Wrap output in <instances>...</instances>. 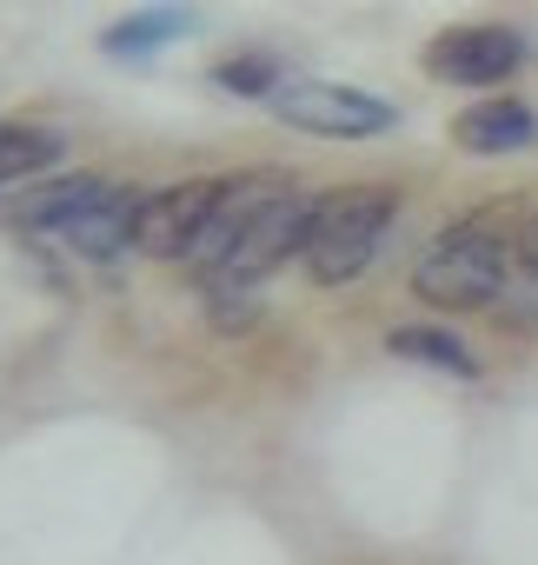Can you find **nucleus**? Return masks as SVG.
<instances>
[{"mask_svg": "<svg viewBox=\"0 0 538 565\" xmlns=\"http://www.w3.org/2000/svg\"><path fill=\"white\" fill-rule=\"evenodd\" d=\"M114 200V186L107 180H94V173H80V180H61V186H47L34 206H28V226H47V233H67V226H80L94 206H107Z\"/></svg>", "mask_w": 538, "mask_h": 565, "instance_id": "nucleus-13", "label": "nucleus"}, {"mask_svg": "<svg viewBox=\"0 0 538 565\" xmlns=\"http://www.w3.org/2000/svg\"><path fill=\"white\" fill-rule=\"evenodd\" d=\"M386 353H399V360H412V366H432V373H445V380H478L472 347L452 340L445 327H392V333H386Z\"/></svg>", "mask_w": 538, "mask_h": 565, "instance_id": "nucleus-11", "label": "nucleus"}, {"mask_svg": "<svg viewBox=\"0 0 538 565\" xmlns=\"http://www.w3.org/2000/svg\"><path fill=\"white\" fill-rule=\"evenodd\" d=\"M412 294L439 313H478L505 294V239L492 226H445L419 266H412Z\"/></svg>", "mask_w": 538, "mask_h": 565, "instance_id": "nucleus-2", "label": "nucleus"}, {"mask_svg": "<svg viewBox=\"0 0 538 565\" xmlns=\"http://www.w3.org/2000/svg\"><path fill=\"white\" fill-rule=\"evenodd\" d=\"M186 28H193V14H180V8H147V14L114 21V28L100 34V54H107V61H147V54L173 47Z\"/></svg>", "mask_w": 538, "mask_h": 565, "instance_id": "nucleus-9", "label": "nucleus"}, {"mask_svg": "<svg viewBox=\"0 0 538 565\" xmlns=\"http://www.w3.org/2000/svg\"><path fill=\"white\" fill-rule=\"evenodd\" d=\"M452 147L459 153H478V160H498V153H525L538 147V114L512 94H492V100H472L459 120H452Z\"/></svg>", "mask_w": 538, "mask_h": 565, "instance_id": "nucleus-7", "label": "nucleus"}, {"mask_svg": "<svg viewBox=\"0 0 538 565\" xmlns=\"http://www.w3.org/2000/svg\"><path fill=\"white\" fill-rule=\"evenodd\" d=\"M392 220H399V193L392 186L320 193V213H313V233H306V253H300V266L313 273V287H353V279L379 259Z\"/></svg>", "mask_w": 538, "mask_h": 565, "instance_id": "nucleus-1", "label": "nucleus"}, {"mask_svg": "<svg viewBox=\"0 0 538 565\" xmlns=\"http://www.w3.org/2000/svg\"><path fill=\"white\" fill-rule=\"evenodd\" d=\"M226 200V180H180L160 193H140V220H133V246L147 259H193L213 213Z\"/></svg>", "mask_w": 538, "mask_h": 565, "instance_id": "nucleus-5", "label": "nucleus"}, {"mask_svg": "<svg viewBox=\"0 0 538 565\" xmlns=\"http://www.w3.org/2000/svg\"><path fill=\"white\" fill-rule=\"evenodd\" d=\"M133 220H140V193H120V186H114V200L94 206V213H87L80 226H67L61 239H67L80 259H114V253L133 246Z\"/></svg>", "mask_w": 538, "mask_h": 565, "instance_id": "nucleus-10", "label": "nucleus"}, {"mask_svg": "<svg viewBox=\"0 0 538 565\" xmlns=\"http://www.w3.org/2000/svg\"><path fill=\"white\" fill-rule=\"evenodd\" d=\"M273 114L300 134H320V140H373V134L399 127L392 100H379L366 87H340V81H287L273 94Z\"/></svg>", "mask_w": 538, "mask_h": 565, "instance_id": "nucleus-4", "label": "nucleus"}, {"mask_svg": "<svg viewBox=\"0 0 538 565\" xmlns=\"http://www.w3.org/2000/svg\"><path fill=\"white\" fill-rule=\"evenodd\" d=\"M287 193V180L280 173H239V180H226V200H219V213H213V226H206V239H200V253H193V266L213 279L219 266H226V253L239 246V233L266 213Z\"/></svg>", "mask_w": 538, "mask_h": 565, "instance_id": "nucleus-8", "label": "nucleus"}, {"mask_svg": "<svg viewBox=\"0 0 538 565\" xmlns=\"http://www.w3.org/2000/svg\"><path fill=\"white\" fill-rule=\"evenodd\" d=\"M313 213H320V193H300V186H287L273 206H266L246 233H239V246L226 253V266L206 279V287H259V279H273L287 259H300L306 253V233H313Z\"/></svg>", "mask_w": 538, "mask_h": 565, "instance_id": "nucleus-3", "label": "nucleus"}, {"mask_svg": "<svg viewBox=\"0 0 538 565\" xmlns=\"http://www.w3.org/2000/svg\"><path fill=\"white\" fill-rule=\"evenodd\" d=\"M61 153H67V140H61L54 127H21V120H8V127H0V186L61 167Z\"/></svg>", "mask_w": 538, "mask_h": 565, "instance_id": "nucleus-12", "label": "nucleus"}, {"mask_svg": "<svg viewBox=\"0 0 538 565\" xmlns=\"http://www.w3.org/2000/svg\"><path fill=\"white\" fill-rule=\"evenodd\" d=\"M531 41L518 28H445L426 47V74L445 87H498L525 67Z\"/></svg>", "mask_w": 538, "mask_h": 565, "instance_id": "nucleus-6", "label": "nucleus"}, {"mask_svg": "<svg viewBox=\"0 0 538 565\" xmlns=\"http://www.w3.org/2000/svg\"><path fill=\"white\" fill-rule=\"evenodd\" d=\"M206 313H213L219 333H246V327L259 320V300H252L246 287H206Z\"/></svg>", "mask_w": 538, "mask_h": 565, "instance_id": "nucleus-15", "label": "nucleus"}, {"mask_svg": "<svg viewBox=\"0 0 538 565\" xmlns=\"http://www.w3.org/2000/svg\"><path fill=\"white\" fill-rule=\"evenodd\" d=\"M512 259H518V273H525V279H538V213L518 226V239H512Z\"/></svg>", "mask_w": 538, "mask_h": 565, "instance_id": "nucleus-16", "label": "nucleus"}, {"mask_svg": "<svg viewBox=\"0 0 538 565\" xmlns=\"http://www.w3.org/2000/svg\"><path fill=\"white\" fill-rule=\"evenodd\" d=\"M213 87H219V94H239V100H266V107H273V94L287 87V67H280V54H233V61L213 67Z\"/></svg>", "mask_w": 538, "mask_h": 565, "instance_id": "nucleus-14", "label": "nucleus"}]
</instances>
